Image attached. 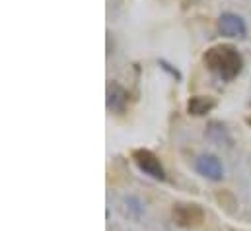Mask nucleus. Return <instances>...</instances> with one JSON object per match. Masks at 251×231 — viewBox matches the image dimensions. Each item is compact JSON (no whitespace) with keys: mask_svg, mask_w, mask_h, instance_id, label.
I'll return each mask as SVG.
<instances>
[{"mask_svg":"<svg viewBox=\"0 0 251 231\" xmlns=\"http://www.w3.org/2000/svg\"><path fill=\"white\" fill-rule=\"evenodd\" d=\"M202 64L222 82H232L244 70V57L238 51V47L230 43H220L204 51Z\"/></svg>","mask_w":251,"mask_h":231,"instance_id":"obj_1","label":"nucleus"},{"mask_svg":"<svg viewBox=\"0 0 251 231\" xmlns=\"http://www.w3.org/2000/svg\"><path fill=\"white\" fill-rule=\"evenodd\" d=\"M172 218H174L176 226L185 228V230H195V228L202 226L204 212L195 202H176L172 208Z\"/></svg>","mask_w":251,"mask_h":231,"instance_id":"obj_2","label":"nucleus"},{"mask_svg":"<svg viewBox=\"0 0 251 231\" xmlns=\"http://www.w3.org/2000/svg\"><path fill=\"white\" fill-rule=\"evenodd\" d=\"M130 158H132L134 165L144 175H148V177H152L156 181H164L166 179L164 165H162L160 158L154 152H150L146 148H138V150H132V156Z\"/></svg>","mask_w":251,"mask_h":231,"instance_id":"obj_3","label":"nucleus"},{"mask_svg":"<svg viewBox=\"0 0 251 231\" xmlns=\"http://www.w3.org/2000/svg\"><path fill=\"white\" fill-rule=\"evenodd\" d=\"M218 31L224 37H232V39H246L248 35V25L244 22L242 16L234 14V12H224L218 18Z\"/></svg>","mask_w":251,"mask_h":231,"instance_id":"obj_4","label":"nucleus"},{"mask_svg":"<svg viewBox=\"0 0 251 231\" xmlns=\"http://www.w3.org/2000/svg\"><path fill=\"white\" fill-rule=\"evenodd\" d=\"M105 103L107 109L115 115H123L128 107V92L117 82H107L105 90Z\"/></svg>","mask_w":251,"mask_h":231,"instance_id":"obj_5","label":"nucleus"},{"mask_svg":"<svg viewBox=\"0 0 251 231\" xmlns=\"http://www.w3.org/2000/svg\"><path fill=\"white\" fill-rule=\"evenodd\" d=\"M195 169L199 175H202L204 179H210V181H220L224 177V167H222L220 160L210 154L199 156L195 162Z\"/></svg>","mask_w":251,"mask_h":231,"instance_id":"obj_6","label":"nucleus"},{"mask_svg":"<svg viewBox=\"0 0 251 231\" xmlns=\"http://www.w3.org/2000/svg\"><path fill=\"white\" fill-rule=\"evenodd\" d=\"M216 107V101L206 95H193L187 101V113L193 116H204L208 115Z\"/></svg>","mask_w":251,"mask_h":231,"instance_id":"obj_7","label":"nucleus"},{"mask_svg":"<svg viewBox=\"0 0 251 231\" xmlns=\"http://www.w3.org/2000/svg\"><path fill=\"white\" fill-rule=\"evenodd\" d=\"M158 66H160L164 72H168V74H170V76H172L176 82H181V78H183V76H181V72H179V70H177L174 64H170L166 58H160V60H158Z\"/></svg>","mask_w":251,"mask_h":231,"instance_id":"obj_8","label":"nucleus"}]
</instances>
